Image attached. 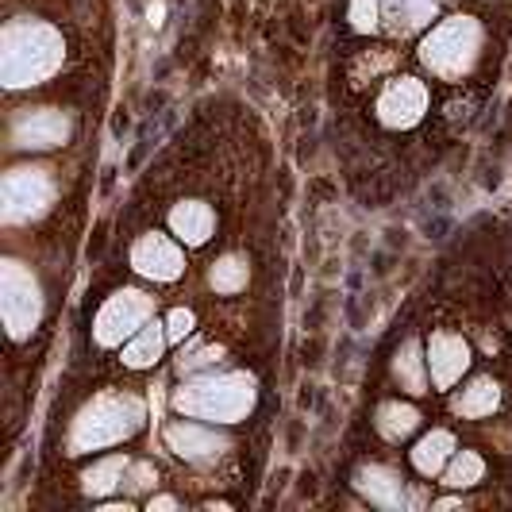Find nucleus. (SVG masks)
Segmentation results:
<instances>
[{"label":"nucleus","mask_w":512,"mask_h":512,"mask_svg":"<svg viewBox=\"0 0 512 512\" xmlns=\"http://www.w3.org/2000/svg\"><path fill=\"white\" fill-rule=\"evenodd\" d=\"M62 35L39 20H12L4 27V54H0V77L8 89L39 85L62 66Z\"/></svg>","instance_id":"f257e3e1"},{"label":"nucleus","mask_w":512,"mask_h":512,"mask_svg":"<svg viewBox=\"0 0 512 512\" xmlns=\"http://www.w3.org/2000/svg\"><path fill=\"white\" fill-rule=\"evenodd\" d=\"M174 409L189 420L235 424L255 409V382L247 374H205L174 393Z\"/></svg>","instance_id":"f03ea898"},{"label":"nucleus","mask_w":512,"mask_h":512,"mask_svg":"<svg viewBox=\"0 0 512 512\" xmlns=\"http://www.w3.org/2000/svg\"><path fill=\"white\" fill-rule=\"evenodd\" d=\"M143 424V401L131 393H104L93 405H85L70 432V451H101L108 443H120L139 432Z\"/></svg>","instance_id":"7ed1b4c3"},{"label":"nucleus","mask_w":512,"mask_h":512,"mask_svg":"<svg viewBox=\"0 0 512 512\" xmlns=\"http://www.w3.org/2000/svg\"><path fill=\"white\" fill-rule=\"evenodd\" d=\"M478 51H482V27H478V20H470V16H451V20H443V24L432 27V35H428L424 47H420V58H424V66L436 77L455 81V77L474 70Z\"/></svg>","instance_id":"20e7f679"},{"label":"nucleus","mask_w":512,"mask_h":512,"mask_svg":"<svg viewBox=\"0 0 512 512\" xmlns=\"http://www.w3.org/2000/svg\"><path fill=\"white\" fill-rule=\"evenodd\" d=\"M0 305H4V324L12 339H27L39 324V312H43V297H39V285L27 274L20 262H4V274H0Z\"/></svg>","instance_id":"39448f33"},{"label":"nucleus","mask_w":512,"mask_h":512,"mask_svg":"<svg viewBox=\"0 0 512 512\" xmlns=\"http://www.w3.org/2000/svg\"><path fill=\"white\" fill-rule=\"evenodd\" d=\"M151 312H154V301L147 293L124 289V293H116V297L104 301V308L97 312V324H93V335H97L101 347H120L139 328H147Z\"/></svg>","instance_id":"423d86ee"},{"label":"nucleus","mask_w":512,"mask_h":512,"mask_svg":"<svg viewBox=\"0 0 512 512\" xmlns=\"http://www.w3.org/2000/svg\"><path fill=\"white\" fill-rule=\"evenodd\" d=\"M54 181L47 170H12L4 178V216L8 220H31L51 205Z\"/></svg>","instance_id":"0eeeda50"},{"label":"nucleus","mask_w":512,"mask_h":512,"mask_svg":"<svg viewBox=\"0 0 512 512\" xmlns=\"http://www.w3.org/2000/svg\"><path fill=\"white\" fill-rule=\"evenodd\" d=\"M428 112V89L416 77H393L378 97V120L385 128H412Z\"/></svg>","instance_id":"6e6552de"},{"label":"nucleus","mask_w":512,"mask_h":512,"mask_svg":"<svg viewBox=\"0 0 512 512\" xmlns=\"http://www.w3.org/2000/svg\"><path fill=\"white\" fill-rule=\"evenodd\" d=\"M131 266L143 274V278H154V282H174L181 278V270H185V258L181 251L166 239V235H143L135 247H131Z\"/></svg>","instance_id":"1a4fd4ad"},{"label":"nucleus","mask_w":512,"mask_h":512,"mask_svg":"<svg viewBox=\"0 0 512 512\" xmlns=\"http://www.w3.org/2000/svg\"><path fill=\"white\" fill-rule=\"evenodd\" d=\"M70 135V120L54 108H39V112H24L16 124H12V139L16 147H35V151H47V147H58L66 143Z\"/></svg>","instance_id":"9d476101"},{"label":"nucleus","mask_w":512,"mask_h":512,"mask_svg":"<svg viewBox=\"0 0 512 512\" xmlns=\"http://www.w3.org/2000/svg\"><path fill=\"white\" fill-rule=\"evenodd\" d=\"M470 366V347L455 332H436L428 343V370L439 389H451L462 378V370Z\"/></svg>","instance_id":"9b49d317"},{"label":"nucleus","mask_w":512,"mask_h":512,"mask_svg":"<svg viewBox=\"0 0 512 512\" xmlns=\"http://www.w3.org/2000/svg\"><path fill=\"white\" fill-rule=\"evenodd\" d=\"M170 228H174V235H178L181 243L201 247L208 235H212V228H216V216H212V208L205 201H181L170 212Z\"/></svg>","instance_id":"f8f14e48"},{"label":"nucleus","mask_w":512,"mask_h":512,"mask_svg":"<svg viewBox=\"0 0 512 512\" xmlns=\"http://www.w3.org/2000/svg\"><path fill=\"white\" fill-rule=\"evenodd\" d=\"M382 20L393 35H412L436 20V0H382Z\"/></svg>","instance_id":"ddd939ff"},{"label":"nucleus","mask_w":512,"mask_h":512,"mask_svg":"<svg viewBox=\"0 0 512 512\" xmlns=\"http://www.w3.org/2000/svg\"><path fill=\"white\" fill-rule=\"evenodd\" d=\"M355 486H359L374 505H385V509H397V505H401V478H397L393 470H385V466H366V470H359Z\"/></svg>","instance_id":"4468645a"},{"label":"nucleus","mask_w":512,"mask_h":512,"mask_svg":"<svg viewBox=\"0 0 512 512\" xmlns=\"http://www.w3.org/2000/svg\"><path fill=\"white\" fill-rule=\"evenodd\" d=\"M166 439H170V447L178 455H189V459H205V455H216L224 447V439H216L212 432L197 428V424H174L166 432Z\"/></svg>","instance_id":"2eb2a0df"},{"label":"nucleus","mask_w":512,"mask_h":512,"mask_svg":"<svg viewBox=\"0 0 512 512\" xmlns=\"http://www.w3.org/2000/svg\"><path fill=\"white\" fill-rule=\"evenodd\" d=\"M166 328L162 324H147V328H139V332L131 335V343L124 347V362H128L131 370H139V366H151L158 355H162V347H166Z\"/></svg>","instance_id":"dca6fc26"},{"label":"nucleus","mask_w":512,"mask_h":512,"mask_svg":"<svg viewBox=\"0 0 512 512\" xmlns=\"http://www.w3.org/2000/svg\"><path fill=\"white\" fill-rule=\"evenodd\" d=\"M497 401H501L497 382H493V378H478V382H470L459 397H455V409H459V416L478 420V416H489V412L497 409Z\"/></svg>","instance_id":"f3484780"},{"label":"nucleus","mask_w":512,"mask_h":512,"mask_svg":"<svg viewBox=\"0 0 512 512\" xmlns=\"http://www.w3.org/2000/svg\"><path fill=\"white\" fill-rule=\"evenodd\" d=\"M451 451H455V436L451 432H432V436H424L416 443V451H412V466L420 470V474H439L443 470V462L451 459Z\"/></svg>","instance_id":"a211bd4d"},{"label":"nucleus","mask_w":512,"mask_h":512,"mask_svg":"<svg viewBox=\"0 0 512 512\" xmlns=\"http://www.w3.org/2000/svg\"><path fill=\"white\" fill-rule=\"evenodd\" d=\"M424 366H428V359H420V343H416V339H409V343L401 347L397 362H393V374H397L401 389H409V393H424V389H428Z\"/></svg>","instance_id":"6ab92c4d"},{"label":"nucleus","mask_w":512,"mask_h":512,"mask_svg":"<svg viewBox=\"0 0 512 512\" xmlns=\"http://www.w3.org/2000/svg\"><path fill=\"white\" fill-rule=\"evenodd\" d=\"M124 470H128V459H124V455H112V459L93 462V466L85 470V493H93V497L112 493V489L124 482Z\"/></svg>","instance_id":"aec40b11"},{"label":"nucleus","mask_w":512,"mask_h":512,"mask_svg":"<svg viewBox=\"0 0 512 512\" xmlns=\"http://www.w3.org/2000/svg\"><path fill=\"white\" fill-rule=\"evenodd\" d=\"M416 424H420L416 409L401 405V401H389V405L378 409V432H382L385 439H405Z\"/></svg>","instance_id":"412c9836"},{"label":"nucleus","mask_w":512,"mask_h":512,"mask_svg":"<svg viewBox=\"0 0 512 512\" xmlns=\"http://www.w3.org/2000/svg\"><path fill=\"white\" fill-rule=\"evenodd\" d=\"M247 258L239 255H224L216 266H212V289L216 293H239L243 285H247Z\"/></svg>","instance_id":"4be33fe9"},{"label":"nucleus","mask_w":512,"mask_h":512,"mask_svg":"<svg viewBox=\"0 0 512 512\" xmlns=\"http://www.w3.org/2000/svg\"><path fill=\"white\" fill-rule=\"evenodd\" d=\"M482 474H486V462H482V455L462 451L459 459L447 466V486H451V489L478 486V482H482Z\"/></svg>","instance_id":"5701e85b"},{"label":"nucleus","mask_w":512,"mask_h":512,"mask_svg":"<svg viewBox=\"0 0 512 512\" xmlns=\"http://www.w3.org/2000/svg\"><path fill=\"white\" fill-rule=\"evenodd\" d=\"M378 12H382V0H351V27L355 31H374L378 27Z\"/></svg>","instance_id":"b1692460"},{"label":"nucleus","mask_w":512,"mask_h":512,"mask_svg":"<svg viewBox=\"0 0 512 512\" xmlns=\"http://www.w3.org/2000/svg\"><path fill=\"white\" fill-rule=\"evenodd\" d=\"M189 332H193V312H185V308L170 312V320H166V335H170V339H185Z\"/></svg>","instance_id":"393cba45"},{"label":"nucleus","mask_w":512,"mask_h":512,"mask_svg":"<svg viewBox=\"0 0 512 512\" xmlns=\"http://www.w3.org/2000/svg\"><path fill=\"white\" fill-rule=\"evenodd\" d=\"M151 509H174V501L170 497H158V501H151Z\"/></svg>","instance_id":"a878e982"}]
</instances>
